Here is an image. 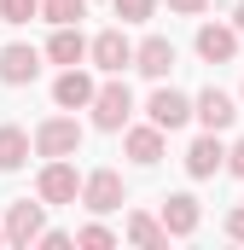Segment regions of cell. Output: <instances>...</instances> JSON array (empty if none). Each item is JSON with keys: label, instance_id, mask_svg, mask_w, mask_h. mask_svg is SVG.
I'll use <instances>...</instances> for the list:
<instances>
[{"label": "cell", "instance_id": "6da1fadb", "mask_svg": "<svg viewBox=\"0 0 244 250\" xmlns=\"http://www.w3.org/2000/svg\"><path fill=\"white\" fill-rule=\"evenodd\" d=\"M87 111H93V128H105V134L128 128V117H134V93H128V82H105V87H93Z\"/></svg>", "mask_w": 244, "mask_h": 250}, {"label": "cell", "instance_id": "7a4b0ae2", "mask_svg": "<svg viewBox=\"0 0 244 250\" xmlns=\"http://www.w3.org/2000/svg\"><path fill=\"white\" fill-rule=\"evenodd\" d=\"M76 192H81L76 163H70V157H47V169H41V181H35V198H41V204H76Z\"/></svg>", "mask_w": 244, "mask_h": 250}, {"label": "cell", "instance_id": "3957f363", "mask_svg": "<svg viewBox=\"0 0 244 250\" xmlns=\"http://www.w3.org/2000/svg\"><path fill=\"white\" fill-rule=\"evenodd\" d=\"M76 198H81L93 215H111V209H122V204H128V192H122V175H117V169H93V175L81 181V192H76Z\"/></svg>", "mask_w": 244, "mask_h": 250}, {"label": "cell", "instance_id": "277c9868", "mask_svg": "<svg viewBox=\"0 0 244 250\" xmlns=\"http://www.w3.org/2000/svg\"><path fill=\"white\" fill-rule=\"evenodd\" d=\"M35 151L41 157H76L81 151V123L76 117H47L35 128Z\"/></svg>", "mask_w": 244, "mask_h": 250}, {"label": "cell", "instance_id": "5b68a950", "mask_svg": "<svg viewBox=\"0 0 244 250\" xmlns=\"http://www.w3.org/2000/svg\"><path fill=\"white\" fill-rule=\"evenodd\" d=\"M145 117L163 128V134H175V128H186V123H192V99H186L181 87H157V93L145 99Z\"/></svg>", "mask_w": 244, "mask_h": 250}, {"label": "cell", "instance_id": "8992f818", "mask_svg": "<svg viewBox=\"0 0 244 250\" xmlns=\"http://www.w3.org/2000/svg\"><path fill=\"white\" fill-rule=\"evenodd\" d=\"M215 169H227V146H221L215 128H203V134L186 146V175H192V181H209Z\"/></svg>", "mask_w": 244, "mask_h": 250}, {"label": "cell", "instance_id": "52a82bcc", "mask_svg": "<svg viewBox=\"0 0 244 250\" xmlns=\"http://www.w3.org/2000/svg\"><path fill=\"white\" fill-rule=\"evenodd\" d=\"M87 59L99 64L105 76H122V70L134 64V41H128L122 29H105V35H93V41H87Z\"/></svg>", "mask_w": 244, "mask_h": 250}, {"label": "cell", "instance_id": "ba28073f", "mask_svg": "<svg viewBox=\"0 0 244 250\" xmlns=\"http://www.w3.org/2000/svg\"><path fill=\"white\" fill-rule=\"evenodd\" d=\"M35 76H41V53H35V47H23V41L0 47V82H6V87H29Z\"/></svg>", "mask_w": 244, "mask_h": 250}, {"label": "cell", "instance_id": "9c48e42d", "mask_svg": "<svg viewBox=\"0 0 244 250\" xmlns=\"http://www.w3.org/2000/svg\"><path fill=\"white\" fill-rule=\"evenodd\" d=\"M134 70L151 76V82H163V76L175 70V41H169V35H145V41L134 47Z\"/></svg>", "mask_w": 244, "mask_h": 250}, {"label": "cell", "instance_id": "30bf717a", "mask_svg": "<svg viewBox=\"0 0 244 250\" xmlns=\"http://www.w3.org/2000/svg\"><path fill=\"white\" fill-rule=\"evenodd\" d=\"M41 209H47V204H29V198H23V204H12V209H6V227H0V233H6V245H35V233L47 227V215H41Z\"/></svg>", "mask_w": 244, "mask_h": 250}, {"label": "cell", "instance_id": "8fae6325", "mask_svg": "<svg viewBox=\"0 0 244 250\" xmlns=\"http://www.w3.org/2000/svg\"><path fill=\"white\" fill-rule=\"evenodd\" d=\"M87 99H93V76L76 70V64H64V76L53 82V105L59 111H87Z\"/></svg>", "mask_w": 244, "mask_h": 250}, {"label": "cell", "instance_id": "7c38bea8", "mask_svg": "<svg viewBox=\"0 0 244 250\" xmlns=\"http://www.w3.org/2000/svg\"><path fill=\"white\" fill-rule=\"evenodd\" d=\"M198 215H203V209H198V198H192V192H175V198L163 204V215H157V221H163V233H169V239H192V233H198Z\"/></svg>", "mask_w": 244, "mask_h": 250}, {"label": "cell", "instance_id": "4fadbf2b", "mask_svg": "<svg viewBox=\"0 0 244 250\" xmlns=\"http://www.w3.org/2000/svg\"><path fill=\"white\" fill-rule=\"evenodd\" d=\"M192 117H198L203 128H215V134H221V128H233V117H239V105H233V99H227L221 87H203V93L192 99Z\"/></svg>", "mask_w": 244, "mask_h": 250}, {"label": "cell", "instance_id": "5bb4252c", "mask_svg": "<svg viewBox=\"0 0 244 250\" xmlns=\"http://www.w3.org/2000/svg\"><path fill=\"white\" fill-rule=\"evenodd\" d=\"M233 53H239V29H227V23H203V29H198V59L227 64Z\"/></svg>", "mask_w": 244, "mask_h": 250}, {"label": "cell", "instance_id": "9a60e30c", "mask_svg": "<svg viewBox=\"0 0 244 250\" xmlns=\"http://www.w3.org/2000/svg\"><path fill=\"white\" fill-rule=\"evenodd\" d=\"M122 146H128V157H134L140 169H151V163L163 157V128H157V123H145V128H128V140H122Z\"/></svg>", "mask_w": 244, "mask_h": 250}, {"label": "cell", "instance_id": "2e32d148", "mask_svg": "<svg viewBox=\"0 0 244 250\" xmlns=\"http://www.w3.org/2000/svg\"><path fill=\"white\" fill-rule=\"evenodd\" d=\"M47 59H53V64H81V59H87V41H81V29H76V23H59V29H53Z\"/></svg>", "mask_w": 244, "mask_h": 250}, {"label": "cell", "instance_id": "e0dca14e", "mask_svg": "<svg viewBox=\"0 0 244 250\" xmlns=\"http://www.w3.org/2000/svg\"><path fill=\"white\" fill-rule=\"evenodd\" d=\"M23 163H29V134L18 123H0V175H12Z\"/></svg>", "mask_w": 244, "mask_h": 250}, {"label": "cell", "instance_id": "ac0fdd59", "mask_svg": "<svg viewBox=\"0 0 244 250\" xmlns=\"http://www.w3.org/2000/svg\"><path fill=\"white\" fill-rule=\"evenodd\" d=\"M122 233H128V245H145V250L169 245V233H163V221H157V215H140V209L128 215V227H122Z\"/></svg>", "mask_w": 244, "mask_h": 250}, {"label": "cell", "instance_id": "d6986e66", "mask_svg": "<svg viewBox=\"0 0 244 250\" xmlns=\"http://www.w3.org/2000/svg\"><path fill=\"white\" fill-rule=\"evenodd\" d=\"M41 18L59 29V23H81L87 18V0H41Z\"/></svg>", "mask_w": 244, "mask_h": 250}, {"label": "cell", "instance_id": "ffe728a7", "mask_svg": "<svg viewBox=\"0 0 244 250\" xmlns=\"http://www.w3.org/2000/svg\"><path fill=\"white\" fill-rule=\"evenodd\" d=\"M76 245H87V250H111V245H117V233H111L105 221H87V227H76Z\"/></svg>", "mask_w": 244, "mask_h": 250}, {"label": "cell", "instance_id": "44dd1931", "mask_svg": "<svg viewBox=\"0 0 244 250\" xmlns=\"http://www.w3.org/2000/svg\"><path fill=\"white\" fill-rule=\"evenodd\" d=\"M41 18V0H0V23H29Z\"/></svg>", "mask_w": 244, "mask_h": 250}, {"label": "cell", "instance_id": "7402d4cb", "mask_svg": "<svg viewBox=\"0 0 244 250\" xmlns=\"http://www.w3.org/2000/svg\"><path fill=\"white\" fill-rule=\"evenodd\" d=\"M111 6H117V18H122V23H145V18L157 12V0H111Z\"/></svg>", "mask_w": 244, "mask_h": 250}, {"label": "cell", "instance_id": "603a6c76", "mask_svg": "<svg viewBox=\"0 0 244 250\" xmlns=\"http://www.w3.org/2000/svg\"><path fill=\"white\" fill-rule=\"evenodd\" d=\"M35 245H41V250H64V245H76V239L59 233V227H41V233H35Z\"/></svg>", "mask_w": 244, "mask_h": 250}, {"label": "cell", "instance_id": "cb8c5ba5", "mask_svg": "<svg viewBox=\"0 0 244 250\" xmlns=\"http://www.w3.org/2000/svg\"><path fill=\"white\" fill-rule=\"evenodd\" d=\"M227 169H233V175H239V181H244V140H239V146H233V151H227Z\"/></svg>", "mask_w": 244, "mask_h": 250}, {"label": "cell", "instance_id": "d4e9b609", "mask_svg": "<svg viewBox=\"0 0 244 250\" xmlns=\"http://www.w3.org/2000/svg\"><path fill=\"white\" fill-rule=\"evenodd\" d=\"M169 6H175V12H186V18H192V12H203V6H215V0H169Z\"/></svg>", "mask_w": 244, "mask_h": 250}, {"label": "cell", "instance_id": "484cf974", "mask_svg": "<svg viewBox=\"0 0 244 250\" xmlns=\"http://www.w3.org/2000/svg\"><path fill=\"white\" fill-rule=\"evenodd\" d=\"M227 233H233V239L244 245V209H233V215H227Z\"/></svg>", "mask_w": 244, "mask_h": 250}, {"label": "cell", "instance_id": "4316f807", "mask_svg": "<svg viewBox=\"0 0 244 250\" xmlns=\"http://www.w3.org/2000/svg\"><path fill=\"white\" fill-rule=\"evenodd\" d=\"M233 29H239V35H244V0H239V12H233Z\"/></svg>", "mask_w": 244, "mask_h": 250}, {"label": "cell", "instance_id": "83f0119b", "mask_svg": "<svg viewBox=\"0 0 244 250\" xmlns=\"http://www.w3.org/2000/svg\"><path fill=\"white\" fill-rule=\"evenodd\" d=\"M0 245H6V233H0Z\"/></svg>", "mask_w": 244, "mask_h": 250}]
</instances>
